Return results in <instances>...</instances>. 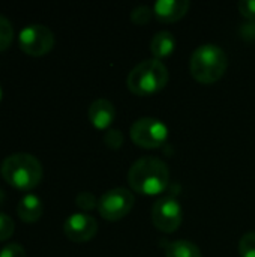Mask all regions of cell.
Here are the masks:
<instances>
[{
  "label": "cell",
  "mask_w": 255,
  "mask_h": 257,
  "mask_svg": "<svg viewBox=\"0 0 255 257\" xmlns=\"http://www.w3.org/2000/svg\"><path fill=\"white\" fill-rule=\"evenodd\" d=\"M176 50V38L168 30H159L153 35L150 42V51L153 59L162 60L170 57Z\"/></svg>",
  "instance_id": "cell-13"
},
{
  "label": "cell",
  "mask_w": 255,
  "mask_h": 257,
  "mask_svg": "<svg viewBox=\"0 0 255 257\" xmlns=\"http://www.w3.org/2000/svg\"><path fill=\"white\" fill-rule=\"evenodd\" d=\"M14 230H15L14 220L9 215L0 212V241L9 239L14 235Z\"/></svg>",
  "instance_id": "cell-20"
},
{
  "label": "cell",
  "mask_w": 255,
  "mask_h": 257,
  "mask_svg": "<svg viewBox=\"0 0 255 257\" xmlns=\"http://www.w3.org/2000/svg\"><path fill=\"white\" fill-rule=\"evenodd\" d=\"M2 178L14 188L30 191L39 185L44 170L39 160L26 152H15L6 157L0 166Z\"/></svg>",
  "instance_id": "cell-2"
},
{
  "label": "cell",
  "mask_w": 255,
  "mask_h": 257,
  "mask_svg": "<svg viewBox=\"0 0 255 257\" xmlns=\"http://www.w3.org/2000/svg\"><path fill=\"white\" fill-rule=\"evenodd\" d=\"M165 257H203L200 248L188 241V239H177L167 245Z\"/></svg>",
  "instance_id": "cell-14"
},
{
  "label": "cell",
  "mask_w": 255,
  "mask_h": 257,
  "mask_svg": "<svg viewBox=\"0 0 255 257\" xmlns=\"http://www.w3.org/2000/svg\"><path fill=\"white\" fill-rule=\"evenodd\" d=\"M228 57L225 51L215 44H203L197 47L189 59L191 75L201 84H213L225 74Z\"/></svg>",
  "instance_id": "cell-3"
},
{
  "label": "cell",
  "mask_w": 255,
  "mask_h": 257,
  "mask_svg": "<svg viewBox=\"0 0 255 257\" xmlns=\"http://www.w3.org/2000/svg\"><path fill=\"white\" fill-rule=\"evenodd\" d=\"M237 8L246 20H255V0H240Z\"/></svg>",
  "instance_id": "cell-23"
},
{
  "label": "cell",
  "mask_w": 255,
  "mask_h": 257,
  "mask_svg": "<svg viewBox=\"0 0 255 257\" xmlns=\"http://www.w3.org/2000/svg\"><path fill=\"white\" fill-rule=\"evenodd\" d=\"M0 257H26V250L21 244L9 242L0 251Z\"/></svg>",
  "instance_id": "cell-21"
},
{
  "label": "cell",
  "mask_w": 255,
  "mask_h": 257,
  "mask_svg": "<svg viewBox=\"0 0 255 257\" xmlns=\"http://www.w3.org/2000/svg\"><path fill=\"white\" fill-rule=\"evenodd\" d=\"M116 117V108L105 98L95 99L89 107V120L96 130H108Z\"/></svg>",
  "instance_id": "cell-10"
},
{
  "label": "cell",
  "mask_w": 255,
  "mask_h": 257,
  "mask_svg": "<svg viewBox=\"0 0 255 257\" xmlns=\"http://www.w3.org/2000/svg\"><path fill=\"white\" fill-rule=\"evenodd\" d=\"M63 232L72 242H89L98 233V221L86 212H75L66 218Z\"/></svg>",
  "instance_id": "cell-9"
},
{
  "label": "cell",
  "mask_w": 255,
  "mask_h": 257,
  "mask_svg": "<svg viewBox=\"0 0 255 257\" xmlns=\"http://www.w3.org/2000/svg\"><path fill=\"white\" fill-rule=\"evenodd\" d=\"M14 39V27L8 17L0 14V51H5Z\"/></svg>",
  "instance_id": "cell-15"
},
{
  "label": "cell",
  "mask_w": 255,
  "mask_h": 257,
  "mask_svg": "<svg viewBox=\"0 0 255 257\" xmlns=\"http://www.w3.org/2000/svg\"><path fill=\"white\" fill-rule=\"evenodd\" d=\"M20 48L30 56H44L54 47V33L44 24H29L21 29L18 36Z\"/></svg>",
  "instance_id": "cell-7"
},
{
  "label": "cell",
  "mask_w": 255,
  "mask_h": 257,
  "mask_svg": "<svg viewBox=\"0 0 255 257\" xmlns=\"http://www.w3.org/2000/svg\"><path fill=\"white\" fill-rule=\"evenodd\" d=\"M152 15H153V9H150L146 5H140L131 11V21L138 26H144L152 20Z\"/></svg>",
  "instance_id": "cell-17"
},
{
  "label": "cell",
  "mask_w": 255,
  "mask_h": 257,
  "mask_svg": "<svg viewBox=\"0 0 255 257\" xmlns=\"http://www.w3.org/2000/svg\"><path fill=\"white\" fill-rule=\"evenodd\" d=\"M129 187L143 196H156L170 184L168 166L156 157L138 158L128 172Z\"/></svg>",
  "instance_id": "cell-1"
},
{
  "label": "cell",
  "mask_w": 255,
  "mask_h": 257,
  "mask_svg": "<svg viewBox=\"0 0 255 257\" xmlns=\"http://www.w3.org/2000/svg\"><path fill=\"white\" fill-rule=\"evenodd\" d=\"M237 250L240 257H255V232H248L240 238Z\"/></svg>",
  "instance_id": "cell-16"
},
{
  "label": "cell",
  "mask_w": 255,
  "mask_h": 257,
  "mask_svg": "<svg viewBox=\"0 0 255 257\" xmlns=\"http://www.w3.org/2000/svg\"><path fill=\"white\" fill-rule=\"evenodd\" d=\"M152 221L159 232H176L183 221V209L179 200L171 196L156 200V203L152 208Z\"/></svg>",
  "instance_id": "cell-8"
},
{
  "label": "cell",
  "mask_w": 255,
  "mask_h": 257,
  "mask_svg": "<svg viewBox=\"0 0 255 257\" xmlns=\"http://www.w3.org/2000/svg\"><path fill=\"white\" fill-rule=\"evenodd\" d=\"M5 200H6V194H5V191H3V190L0 188V206H2L3 203H5Z\"/></svg>",
  "instance_id": "cell-24"
},
{
  "label": "cell",
  "mask_w": 255,
  "mask_h": 257,
  "mask_svg": "<svg viewBox=\"0 0 255 257\" xmlns=\"http://www.w3.org/2000/svg\"><path fill=\"white\" fill-rule=\"evenodd\" d=\"M2 96H3V89H2V86H0V101H2Z\"/></svg>",
  "instance_id": "cell-25"
},
{
  "label": "cell",
  "mask_w": 255,
  "mask_h": 257,
  "mask_svg": "<svg viewBox=\"0 0 255 257\" xmlns=\"http://www.w3.org/2000/svg\"><path fill=\"white\" fill-rule=\"evenodd\" d=\"M44 212V203L39 196L33 193H27L26 196L21 197L17 206V214L18 217L26 221V223H35L41 218Z\"/></svg>",
  "instance_id": "cell-12"
},
{
  "label": "cell",
  "mask_w": 255,
  "mask_h": 257,
  "mask_svg": "<svg viewBox=\"0 0 255 257\" xmlns=\"http://www.w3.org/2000/svg\"><path fill=\"white\" fill-rule=\"evenodd\" d=\"M170 80L167 66L158 59H146L135 65L126 78L128 89L138 96H149L161 92Z\"/></svg>",
  "instance_id": "cell-4"
},
{
  "label": "cell",
  "mask_w": 255,
  "mask_h": 257,
  "mask_svg": "<svg viewBox=\"0 0 255 257\" xmlns=\"http://www.w3.org/2000/svg\"><path fill=\"white\" fill-rule=\"evenodd\" d=\"M131 140L143 149H158L168 140V126L156 117H140L129 130Z\"/></svg>",
  "instance_id": "cell-5"
},
{
  "label": "cell",
  "mask_w": 255,
  "mask_h": 257,
  "mask_svg": "<svg viewBox=\"0 0 255 257\" xmlns=\"http://www.w3.org/2000/svg\"><path fill=\"white\" fill-rule=\"evenodd\" d=\"M98 202L99 200H96V197L89 191H81L75 197V205L84 212H89V211L98 208Z\"/></svg>",
  "instance_id": "cell-18"
},
{
  "label": "cell",
  "mask_w": 255,
  "mask_h": 257,
  "mask_svg": "<svg viewBox=\"0 0 255 257\" xmlns=\"http://www.w3.org/2000/svg\"><path fill=\"white\" fill-rule=\"evenodd\" d=\"M240 38L246 42H255V20H246L239 29Z\"/></svg>",
  "instance_id": "cell-22"
},
{
  "label": "cell",
  "mask_w": 255,
  "mask_h": 257,
  "mask_svg": "<svg viewBox=\"0 0 255 257\" xmlns=\"http://www.w3.org/2000/svg\"><path fill=\"white\" fill-rule=\"evenodd\" d=\"M134 203H135V197L131 193V190L119 187V188L108 190L101 196L98 202V211L104 220L117 221L131 212Z\"/></svg>",
  "instance_id": "cell-6"
},
{
  "label": "cell",
  "mask_w": 255,
  "mask_h": 257,
  "mask_svg": "<svg viewBox=\"0 0 255 257\" xmlns=\"http://www.w3.org/2000/svg\"><path fill=\"white\" fill-rule=\"evenodd\" d=\"M104 143L110 148V149H120L123 146V134L119 130H107V133L104 134Z\"/></svg>",
  "instance_id": "cell-19"
},
{
  "label": "cell",
  "mask_w": 255,
  "mask_h": 257,
  "mask_svg": "<svg viewBox=\"0 0 255 257\" xmlns=\"http://www.w3.org/2000/svg\"><path fill=\"white\" fill-rule=\"evenodd\" d=\"M189 6V0H158L153 5V14L162 23H174L185 17Z\"/></svg>",
  "instance_id": "cell-11"
}]
</instances>
